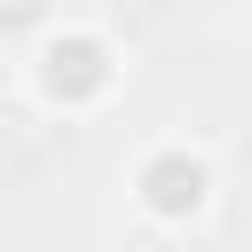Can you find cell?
Wrapping results in <instances>:
<instances>
[{
    "mask_svg": "<svg viewBox=\"0 0 252 252\" xmlns=\"http://www.w3.org/2000/svg\"><path fill=\"white\" fill-rule=\"evenodd\" d=\"M110 79H118V63H110V47H102L94 32H55V39L39 47V94L63 102V110L110 94Z\"/></svg>",
    "mask_w": 252,
    "mask_h": 252,
    "instance_id": "6da1fadb",
    "label": "cell"
},
{
    "mask_svg": "<svg viewBox=\"0 0 252 252\" xmlns=\"http://www.w3.org/2000/svg\"><path fill=\"white\" fill-rule=\"evenodd\" d=\"M134 189H142V205L158 213V220H189L197 205H205V189H213V173L189 158V150H158L142 173H134Z\"/></svg>",
    "mask_w": 252,
    "mask_h": 252,
    "instance_id": "7a4b0ae2",
    "label": "cell"
}]
</instances>
